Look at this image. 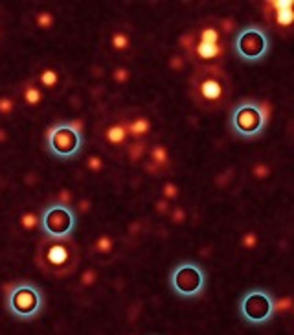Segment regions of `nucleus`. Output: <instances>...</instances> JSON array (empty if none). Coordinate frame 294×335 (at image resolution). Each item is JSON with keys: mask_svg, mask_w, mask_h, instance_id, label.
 <instances>
[{"mask_svg": "<svg viewBox=\"0 0 294 335\" xmlns=\"http://www.w3.org/2000/svg\"><path fill=\"white\" fill-rule=\"evenodd\" d=\"M184 218H186V214H184V210H182L180 206H177V208L171 210V221H173V223H182Z\"/></svg>", "mask_w": 294, "mask_h": 335, "instance_id": "72a5a7b5", "label": "nucleus"}, {"mask_svg": "<svg viewBox=\"0 0 294 335\" xmlns=\"http://www.w3.org/2000/svg\"><path fill=\"white\" fill-rule=\"evenodd\" d=\"M57 201L63 204H70L72 203V192H70L68 188H63V190H59V194H57Z\"/></svg>", "mask_w": 294, "mask_h": 335, "instance_id": "c756f323", "label": "nucleus"}, {"mask_svg": "<svg viewBox=\"0 0 294 335\" xmlns=\"http://www.w3.org/2000/svg\"><path fill=\"white\" fill-rule=\"evenodd\" d=\"M190 96L202 111H219L232 96V81L221 67H199L190 78Z\"/></svg>", "mask_w": 294, "mask_h": 335, "instance_id": "f257e3e1", "label": "nucleus"}, {"mask_svg": "<svg viewBox=\"0 0 294 335\" xmlns=\"http://www.w3.org/2000/svg\"><path fill=\"white\" fill-rule=\"evenodd\" d=\"M13 109H15V101H13L11 98H8V96L0 98V113H2V115H9Z\"/></svg>", "mask_w": 294, "mask_h": 335, "instance_id": "a878e982", "label": "nucleus"}, {"mask_svg": "<svg viewBox=\"0 0 294 335\" xmlns=\"http://www.w3.org/2000/svg\"><path fill=\"white\" fill-rule=\"evenodd\" d=\"M85 146L83 131H78L70 122H57L44 133V150L61 162L78 159Z\"/></svg>", "mask_w": 294, "mask_h": 335, "instance_id": "423d86ee", "label": "nucleus"}, {"mask_svg": "<svg viewBox=\"0 0 294 335\" xmlns=\"http://www.w3.org/2000/svg\"><path fill=\"white\" fill-rule=\"evenodd\" d=\"M169 68H171V70H182V68H184V59H182V55H173V57L169 59Z\"/></svg>", "mask_w": 294, "mask_h": 335, "instance_id": "2f4dec72", "label": "nucleus"}, {"mask_svg": "<svg viewBox=\"0 0 294 335\" xmlns=\"http://www.w3.org/2000/svg\"><path fill=\"white\" fill-rule=\"evenodd\" d=\"M125 127H127L129 136H132V138H142V136L149 134V131H151V122H149V118H146V116H138L132 122L125 124Z\"/></svg>", "mask_w": 294, "mask_h": 335, "instance_id": "4468645a", "label": "nucleus"}, {"mask_svg": "<svg viewBox=\"0 0 294 335\" xmlns=\"http://www.w3.org/2000/svg\"><path fill=\"white\" fill-rule=\"evenodd\" d=\"M180 46L197 67H217L226 53L225 43H202L197 41L191 32L180 37Z\"/></svg>", "mask_w": 294, "mask_h": 335, "instance_id": "9d476101", "label": "nucleus"}, {"mask_svg": "<svg viewBox=\"0 0 294 335\" xmlns=\"http://www.w3.org/2000/svg\"><path fill=\"white\" fill-rule=\"evenodd\" d=\"M20 225H22V229H26V230L39 229V218H37L35 214H32V212H24V214L20 216Z\"/></svg>", "mask_w": 294, "mask_h": 335, "instance_id": "4be33fe9", "label": "nucleus"}, {"mask_svg": "<svg viewBox=\"0 0 294 335\" xmlns=\"http://www.w3.org/2000/svg\"><path fill=\"white\" fill-rule=\"evenodd\" d=\"M53 15L50 13V11H39L37 15H35V22H37V26L41 28V30H50V28L53 26Z\"/></svg>", "mask_w": 294, "mask_h": 335, "instance_id": "aec40b11", "label": "nucleus"}, {"mask_svg": "<svg viewBox=\"0 0 294 335\" xmlns=\"http://www.w3.org/2000/svg\"><path fill=\"white\" fill-rule=\"evenodd\" d=\"M87 166H88L90 171L98 173V171H101V169H103V160L99 159V157H96V155H92V157H88Z\"/></svg>", "mask_w": 294, "mask_h": 335, "instance_id": "bb28decb", "label": "nucleus"}, {"mask_svg": "<svg viewBox=\"0 0 294 335\" xmlns=\"http://www.w3.org/2000/svg\"><path fill=\"white\" fill-rule=\"evenodd\" d=\"M113 247H114V239L111 238L109 234L99 236L94 243V251L96 252H99V254H109V252L113 251Z\"/></svg>", "mask_w": 294, "mask_h": 335, "instance_id": "a211bd4d", "label": "nucleus"}, {"mask_svg": "<svg viewBox=\"0 0 294 335\" xmlns=\"http://www.w3.org/2000/svg\"><path fill=\"white\" fill-rule=\"evenodd\" d=\"M167 210H169V201L158 199V201H156V212H158V214H165Z\"/></svg>", "mask_w": 294, "mask_h": 335, "instance_id": "f704fd0d", "label": "nucleus"}, {"mask_svg": "<svg viewBox=\"0 0 294 335\" xmlns=\"http://www.w3.org/2000/svg\"><path fill=\"white\" fill-rule=\"evenodd\" d=\"M111 43H113V48L114 50H118V52H123V50H127L131 46V39L127 34H123V32H116L113 35V39H111Z\"/></svg>", "mask_w": 294, "mask_h": 335, "instance_id": "6ab92c4d", "label": "nucleus"}, {"mask_svg": "<svg viewBox=\"0 0 294 335\" xmlns=\"http://www.w3.org/2000/svg\"><path fill=\"white\" fill-rule=\"evenodd\" d=\"M234 26H235V22L232 18H223V20L219 22V28H221L223 34H230V32L234 30Z\"/></svg>", "mask_w": 294, "mask_h": 335, "instance_id": "473e14b6", "label": "nucleus"}, {"mask_svg": "<svg viewBox=\"0 0 294 335\" xmlns=\"http://www.w3.org/2000/svg\"><path fill=\"white\" fill-rule=\"evenodd\" d=\"M265 6L270 8L268 17H270V20H272L278 28L289 30V28L293 26V20H294L293 0H270V2L265 4Z\"/></svg>", "mask_w": 294, "mask_h": 335, "instance_id": "9b49d317", "label": "nucleus"}, {"mask_svg": "<svg viewBox=\"0 0 294 335\" xmlns=\"http://www.w3.org/2000/svg\"><path fill=\"white\" fill-rule=\"evenodd\" d=\"M146 169H147V171H153V173H155V171H158L160 168H156L155 164H151V162H149V164H146Z\"/></svg>", "mask_w": 294, "mask_h": 335, "instance_id": "e433bc0d", "label": "nucleus"}, {"mask_svg": "<svg viewBox=\"0 0 294 335\" xmlns=\"http://www.w3.org/2000/svg\"><path fill=\"white\" fill-rule=\"evenodd\" d=\"M81 251L76 239H48L43 238L35 252V262L43 273L57 278L72 274L79 265Z\"/></svg>", "mask_w": 294, "mask_h": 335, "instance_id": "f03ea898", "label": "nucleus"}, {"mask_svg": "<svg viewBox=\"0 0 294 335\" xmlns=\"http://www.w3.org/2000/svg\"><path fill=\"white\" fill-rule=\"evenodd\" d=\"M149 159H151V164H155L156 168H165L169 164V155L164 146H153L149 150Z\"/></svg>", "mask_w": 294, "mask_h": 335, "instance_id": "dca6fc26", "label": "nucleus"}, {"mask_svg": "<svg viewBox=\"0 0 294 335\" xmlns=\"http://www.w3.org/2000/svg\"><path fill=\"white\" fill-rule=\"evenodd\" d=\"M293 306V299L287 297V299H281V300H276V313L278 311H289Z\"/></svg>", "mask_w": 294, "mask_h": 335, "instance_id": "7c9ffc66", "label": "nucleus"}, {"mask_svg": "<svg viewBox=\"0 0 294 335\" xmlns=\"http://www.w3.org/2000/svg\"><path fill=\"white\" fill-rule=\"evenodd\" d=\"M22 100H24V103L30 107H35L41 103V100H43V92H41V88L37 87V85H33V83H28L26 87H24V90H22Z\"/></svg>", "mask_w": 294, "mask_h": 335, "instance_id": "2eb2a0df", "label": "nucleus"}, {"mask_svg": "<svg viewBox=\"0 0 294 335\" xmlns=\"http://www.w3.org/2000/svg\"><path fill=\"white\" fill-rule=\"evenodd\" d=\"M241 245L245 249H256L258 247V234L256 232H245L241 238Z\"/></svg>", "mask_w": 294, "mask_h": 335, "instance_id": "b1692460", "label": "nucleus"}, {"mask_svg": "<svg viewBox=\"0 0 294 335\" xmlns=\"http://www.w3.org/2000/svg\"><path fill=\"white\" fill-rule=\"evenodd\" d=\"M167 285L182 300L199 299L208 289V273L195 260H180L167 274Z\"/></svg>", "mask_w": 294, "mask_h": 335, "instance_id": "39448f33", "label": "nucleus"}, {"mask_svg": "<svg viewBox=\"0 0 294 335\" xmlns=\"http://www.w3.org/2000/svg\"><path fill=\"white\" fill-rule=\"evenodd\" d=\"M94 282H96V271L94 269H87L83 273V276H81V284L83 285H92Z\"/></svg>", "mask_w": 294, "mask_h": 335, "instance_id": "c85d7f7f", "label": "nucleus"}, {"mask_svg": "<svg viewBox=\"0 0 294 335\" xmlns=\"http://www.w3.org/2000/svg\"><path fill=\"white\" fill-rule=\"evenodd\" d=\"M4 306L15 320L30 322L44 311L46 295L39 284L20 280V282H15L6 287Z\"/></svg>", "mask_w": 294, "mask_h": 335, "instance_id": "20e7f679", "label": "nucleus"}, {"mask_svg": "<svg viewBox=\"0 0 294 335\" xmlns=\"http://www.w3.org/2000/svg\"><path fill=\"white\" fill-rule=\"evenodd\" d=\"M191 34H193V37L197 41H202V43H225L223 32H221L219 24H215V22H206V24L199 26L197 30H193Z\"/></svg>", "mask_w": 294, "mask_h": 335, "instance_id": "f8f14e48", "label": "nucleus"}, {"mask_svg": "<svg viewBox=\"0 0 294 335\" xmlns=\"http://www.w3.org/2000/svg\"><path fill=\"white\" fill-rule=\"evenodd\" d=\"M78 229V214L72 204L48 203L39 216V230L48 239H72Z\"/></svg>", "mask_w": 294, "mask_h": 335, "instance_id": "1a4fd4ad", "label": "nucleus"}, {"mask_svg": "<svg viewBox=\"0 0 294 335\" xmlns=\"http://www.w3.org/2000/svg\"><path fill=\"white\" fill-rule=\"evenodd\" d=\"M162 194H164V199L165 201H173V199H177L179 197V188H177V184H173V183H165L164 188H162Z\"/></svg>", "mask_w": 294, "mask_h": 335, "instance_id": "5701e85b", "label": "nucleus"}, {"mask_svg": "<svg viewBox=\"0 0 294 335\" xmlns=\"http://www.w3.org/2000/svg\"><path fill=\"white\" fill-rule=\"evenodd\" d=\"M57 81H59V74H57V70H53V68H44L39 74V83L46 88H53L57 85Z\"/></svg>", "mask_w": 294, "mask_h": 335, "instance_id": "f3484780", "label": "nucleus"}, {"mask_svg": "<svg viewBox=\"0 0 294 335\" xmlns=\"http://www.w3.org/2000/svg\"><path fill=\"white\" fill-rule=\"evenodd\" d=\"M129 78H131V72L127 68H123V67H120V68H116L113 72V80L118 81V83H127Z\"/></svg>", "mask_w": 294, "mask_h": 335, "instance_id": "393cba45", "label": "nucleus"}, {"mask_svg": "<svg viewBox=\"0 0 294 335\" xmlns=\"http://www.w3.org/2000/svg\"><path fill=\"white\" fill-rule=\"evenodd\" d=\"M252 173H254L256 179H267L268 173H270V169H268V166H265V164H256L254 169H252Z\"/></svg>", "mask_w": 294, "mask_h": 335, "instance_id": "cd10ccee", "label": "nucleus"}, {"mask_svg": "<svg viewBox=\"0 0 294 335\" xmlns=\"http://www.w3.org/2000/svg\"><path fill=\"white\" fill-rule=\"evenodd\" d=\"M79 208H81V212H87L88 208H90V201H87V199L79 201Z\"/></svg>", "mask_w": 294, "mask_h": 335, "instance_id": "c9c22d12", "label": "nucleus"}, {"mask_svg": "<svg viewBox=\"0 0 294 335\" xmlns=\"http://www.w3.org/2000/svg\"><path fill=\"white\" fill-rule=\"evenodd\" d=\"M237 315L250 326H265L276 315V297L265 287H250L239 297Z\"/></svg>", "mask_w": 294, "mask_h": 335, "instance_id": "6e6552de", "label": "nucleus"}, {"mask_svg": "<svg viewBox=\"0 0 294 335\" xmlns=\"http://www.w3.org/2000/svg\"><path fill=\"white\" fill-rule=\"evenodd\" d=\"M232 50L234 55L243 63H261L267 59V55L272 50L270 34L265 26L260 24H246L235 32L232 39Z\"/></svg>", "mask_w": 294, "mask_h": 335, "instance_id": "0eeeda50", "label": "nucleus"}, {"mask_svg": "<svg viewBox=\"0 0 294 335\" xmlns=\"http://www.w3.org/2000/svg\"><path fill=\"white\" fill-rule=\"evenodd\" d=\"M6 138H8V136H6V131H4V129H0V144H2V142H6Z\"/></svg>", "mask_w": 294, "mask_h": 335, "instance_id": "4c0bfd02", "label": "nucleus"}, {"mask_svg": "<svg viewBox=\"0 0 294 335\" xmlns=\"http://www.w3.org/2000/svg\"><path fill=\"white\" fill-rule=\"evenodd\" d=\"M270 120L268 103L252 98L239 100L228 115V129L239 140H256L265 134Z\"/></svg>", "mask_w": 294, "mask_h": 335, "instance_id": "7ed1b4c3", "label": "nucleus"}, {"mask_svg": "<svg viewBox=\"0 0 294 335\" xmlns=\"http://www.w3.org/2000/svg\"><path fill=\"white\" fill-rule=\"evenodd\" d=\"M144 153H146V142L136 140L129 146V157L132 162H138V160L144 157Z\"/></svg>", "mask_w": 294, "mask_h": 335, "instance_id": "412c9836", "label": "nucleus"}, {"mask_svg": "<svg viewBox=\"0 0 294 335\" xmlns=\"http://www.w3.org/2000/svg\"><path fill=\"white\" fill-rule=\"evenodd\" d=\"M105 140L109 142L111 146H123L125 144V140L129 138V133H127V127H125V124L123 122H120V124H113L109 125L107 129H105Z\"/></svg>", "mask_w": 294, "mask_h": 335, "instance_id": "ddd939ff", "label": "nucleus"}]
</instances>
